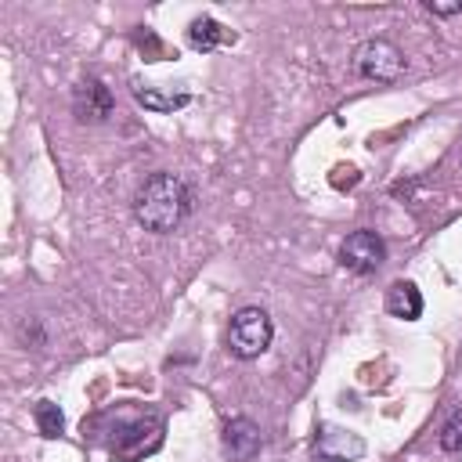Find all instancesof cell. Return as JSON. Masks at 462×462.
Instances as JSON below:
<instances>
[{
    "label": "cell",
    "mask_w": 462,
    "mask_h": 462,
    "mask_svg": "<svg viewBox=\"0 0 462 462\" xmlns=\"http://www.w3.org/2000/svg\"><path fill=\"white\" fill-rule=\"evenodd\" d=\"M191 202H195V195H191L188 180L177 177V173L159 170V173L144 177V184L137 188V195H134V217H137V224L144 231L170 235V231H177L188 220Z\"/></svg>",
    "instance_id": "1"
},
{
    "label": "cell",
    "mask_w": 462,
    "mask_h": 462,
    "mask_svg": "<svg viewBox=\"0 0 462 462\" xmlns=\"http://www.w3.org/2000/svg\"><path fill=\"white\" fill-rule=\"evenodd\" d=\"M274 339V321L263 307H242L231 314V325H227V350L238 357V361H253L260 357Z\"/></svg>",
    "instance_id": "2"
},
{
    "label": "cell",
    "mask_w": 462,
    "mask_h": 462,
    "mask_svg": "<svg viewBox=\"0 0 462 462\" xmlns=\"http://www.w3.org/2000/svg\"><path fill=\"white\" fill-rule=\"evenodd\" d=\"M354 61H357V72H361L365 79H375V83H393V79H401V72L408 69L401 47L390 43V40H365V43L357 47Z\"/></svg>",
    "instance_id": "3"
},
{
    "label": "cell",
    "mask_w": 462,
    "mask_h": 462,
    "mask_svg": "<svg viewBox=\"0 0 462 462\" xmlns=\"http://www.w3.org/2000/svg\"><path fill=\"white\" fill-rule=\"evenodd\" d=\"M383 260H386V242L368 227L350 231L339 245V263L354 274H375L383 267Z\"/></svg>",
    "instance_id": "4"
},
{
    "label": "cell",
    "mask_w": 462,
    "mask_h": 462,
    "mask_svg": "<svg viewBox=\"0 0 462 462\" xmlns=\"http://www.w3.org/2000/svg\"><path fill=\"white\" fill-rule=\"evenodd\" d=\"M112 105H116L112 101V90L97 76L79 79L76 90H72V116L79 123H105L112 116Z\"/></svg>",
    "instance_id": "5"
},
{
    "label": "cell",
    "mask_w": 462,
    "mask_h": 462,
    "mask_svg": "<svg viewBox=\"0 0 462 462\" xmlns=\"http://www.w3.org/2000/svg\"><path fill=\"white\" fill-rule=\"evenodd\" d=\"M365 455V440L339 426H318L314 433V462H354Z\"/></svg>",
    "instance_id": "6"
},
{
    "label": "cell",
    "mask_w": 462,
    "mask_h": 462,
    "mask_svg": "<svg viewBox=\"0 0 462 462\" xmlns=\"http://www.w3.org/2000/svg\"><path fill=\"white\" fill-rule=\"evenodd\" d=\"M260 451V426L245 415H235L224 422V455L231 462H249Z\"/></svg>",
    "instance_id": "7"
},
{
    "label": "cell",
    "mask_w": 462,
    "mask_h": 462,
    "mask_svg": "<svg viewBox=\"0 0 462 462\" xmlns=\"http://www.w3.org/2000/svg\"><path fill=\"white\" fill-rule=\"evenodd\" d=\"M386 310L401 321H415L422 314V292L411 282H393L386 289Z\"/></svg>",
    "instance_id": "8"
},
{
    "label": "cell",
    "mask_w": 462,
    "mask_h": 462,
    "mask_svg": "<svg viewBox=\"0 0 462 462\" xmlns=\"http://www.w3.org/2000/svg\"><path fill=\"white\" fill-rule=\"evenodd\" d=\"M235 40V32L231 29H224L217 18H195L191 25H188V43L195 47V51H213V47H224V43H231Z\"/></svg>",
    "instance_id": "9"
},
{
    "label": "cell",
    "mask_w": 462,
    "mask_h": 462,
    "mask_svg": "<svg viewBox=\"0 0 462 462\" xmlns=\"http://www.w3.org/2000/svg\"><path fill=\"white\" fill-rule=\"evenodd\" d=\"M134 97H137L144 108H152V112H173V108H184V105L191 101L188 90H180V94H159L155 87H134Z\"/></svg>",
    "instance_id": "10"
},
{
    "label": "cell",
    "mask_w": 462,
    "mask_h": 462,
    "mask_svg": "<svg viewBox=\"0 0 462 462\" xmlns=\"http://www.w3.org/2000/svg\"><path fill=\"white\" fill-rule=\"evenodd\" d=\"M32 415H36V426H40L43 437H58L65 430V415H61V408L54 401H40Z\"/></svg>",
    "instance_id": "11"
},
{
    "label": "cell",
    "mask_w": 462,
    "mask_h": 462,
    "mask_svg": "<svg viewBox=\"0 0 462 462\" xmlns=\"http://www.w3.org/2000/svg\"><path fill=\"white\" fill-rule=\"evenodd\" d=\"M440 448H444V451H451V455H458V451H462V408H458V411H451V419L440 426Z\"/></svg>",
    "instance_id": "12"
},
{
    "label": "cell",
    "mask_w": 462,
    "mask_h": 462,
    "mask_svg": "<svg viewBox=\"0 0 462 462\" xmlns=\"http://www.w3.org/2000/svg\"><path fill=\"white\" fill-rule=\"evenodd\" d=\"M426 11H430V14H437V18L462 14V0H458V4H433V0H426Z\"/></svg>",
    "instance_id": "13"
}]
</instances>
